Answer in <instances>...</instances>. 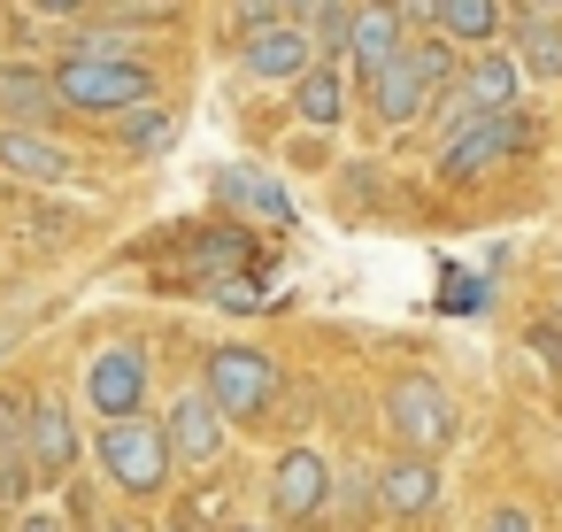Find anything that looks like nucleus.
<instances>
[{"label": "nucleus", "mask_w": 562, "mask_h": 532, "mask_svg": "<svg viewBox=\"0 0 562 532\" xmlns=\"http://www.w3.org/2000/svg\"><path fill=\"white\" fill-rule=\"evenodd\" d=\"M447 86H454V40L447 32H408V47L378 78H362V101H370V117L385 132H408Z\"/></svg>", "instance_id": "nucleus-1"}, {"label": "nucleus", "mask_w": 562, "mask_h": 532, "mask_svg": "<svg viewBox=\"0 0 562 532\" xmlns=\"http://www.w3.org/2000/svg\"><path fill=\"white\" fill-rule=\"evenodd\" d=\"M93 463H101V478H109L124 501H162L170 478H178L170 440H162V424H155L147 409H139V417H101V432H93Z\"/></svg>", "instance_id": "nucleus-2"}, {"label": "nucleus", "mask_w": 562, "mask_h": 532, "mask_svg": "<svg viewBox=\"0 0 562 532\" xmlns=\"http://www.w3.org/2000/svg\"><path fill=\"white\" fill-rule=\"evenodd\" d=\"M55 93L70 117H116L132 101H155L162 78L147 55H63L55 63Z\"/></svg>", "instance_id": "nucleus-3"}, {"label": "nucleus", "mask_w": 562, "mask_h": 532, "mask_svg": "<svg viewBox=\"0 0 562 532\" xmlns=\"http://www.w3.org/2000/svg\"><path fill=\"white\" fill-rule=\"evenodd\" d=\"M454 432H462V409H454V394H447L439 378L408 370V378H393V386H385V440H393V447L447 455V447H454Z\"/></svg>", "instance_id": "nucleus-4"}, {"label": "nucleus", "mask_w": 562, "mask_h": 532, "mask_svg": "<svg viewBox=\"0 0 562 532\" xmlns=\"http://www.w3.org/2000/svg\"><path fill=\"white\" fill-rule=\"evenodd\" d=\"M201 386H209V401L232 417V424H262L270 409H278V355L270 347H247V340H232V347H216L209 355V370H201Z\"/></svg>", "instance_id": "nucleus-5"}, {"label": "nucleus", "mask_w": 562, "mask_h": 532, "mask_svg": "<svg viewBox=\"0 0 562 532\" xmlns=\"http://www.w3.org/2000/svg\"><path fill=\"white\" fill-rule=\"evenodd\" d=\"M516 147H524V117H516V109H477V117H462V124L439 132V170H447L454 186H470V178L501 170Z\"/></svg>", "instance_id": "nucleus-6"}, {"label": "nucleus", "mask_w": 562, "mask_h": 532, "mask_svg": "<svg viewBox=\"0 0 562 532\" xmlns=\"http://www.w3.org/2000/svg\"><path fill=\"white\" fill-rule=\"evenodd\" d=\"M155 424H162V440H170V463H178V470H209V463L224 455V440H232V417L209 401V386H186Z\"/></svg>", "instance_id": "nucleus-7"}, {"label": "nucleus", "mask_w": 562, "mask_h": 532, "mask_svg": "<svg viewBox=\"0 0 562 532\" xmlns=\"http://www.w3.org/2000/svg\"><path fill=\"white\" fill-rule=\"evenodd\" d=\"M147 386H155V363L132 340H116V347H101L86 363V409L93 417H139L147 409Z\"/></svg>", "instance_id": "nucleus-8"}, {"label": "nucleus", "mask_w": 562, "mask_h": 532, "mask_svg": "<svg viewBox=\"0 0 562 532\" xmlns=\"http://www.w3.org/2000/svg\"><path fill=\"white\" fill-rule=\"evenodd\" d=\"M270 517L278 524H308V517H324L331 509V463H324V447H285L278 463H270Z\"/></svg>", "instance_id": "nucleus-9"}, {"label": "nucleus", "mask_w": 562, "mask_h": 532, "mask_svg": "<svg viewBox=\"0 0 562 532\" xmlns=\"http://www.w3.org/2000/svg\"><path fill=\"white\" fill-rule=\"evenodd\" d=\"M439 486H447V470H439V455H416V447H393V455L378 463V478H370V501H378L385 517H401V524H416V517H431V509H439Z\"/></svg>", "instance_id": "nucleus-10"}, {"label": "nucleus", "mask_w": 562, "mask_h": 532, "mask_svg": "<svg viewBox=\"0 0 562 532\" xmlns=\"http://www.w3.org/2000/svg\"><path fill=\"white\" fill-rule=\"evenodd\" d=\"M308 63H316V40H308L301 16H270V24H255V32L239 40V70H247L255 86H293Z\"/></svg>", "instance_id": "nucleus-11"}, {"label": "nucleus", "mask_w": 562, "mask_h": 532, "mask_svg": "<svg viewBox=\"0 0 562 532\" xmlns=\"http://www.w3.org/2000/svg\"><path fill=\"white\" fill-rule=\"evenodd\" d=\"M0 178L9 186H70L78 155L47 124H0Z\"/></svg>", "instance_id": "nucleus-12"}, {"label": "nucleus", "mask_w": 562, "mask_h": 532, "mask_svg": "<svg viewBox=\"0 0 562 532\" xmlns=\"http://www.w3.org/2000/svg\"><path fill=\"white\" fill-rule=\"evenodd\" d=\"M24 440H32L40 486H63V478L78 470V409H70V401H55V394L24 401Z\"/></svg>", "instance_id": "nucleus-13"}, {"label": "nucleus", "mask_w": 562, "mask_h": 532, "mask_svg": "<svg viewBox=\"0 0 562 532\" xmlns=\"http://www.w3.org/2000/svg\"><path fill=\"white\" fill-rule=\"evenodd\" d=\"M216 209H232V217H247V224H270V232L293 224V193H285L270 170H247V163H224V170H216Z\"/></svg>", "instance_id": "nucleus-14"}, {"label": "nucleus", "mask_w": 562, "mask_h": 532, "mask_svg": "<svg viewBox=\"0 0 562 532\" xmlns=\"http://www.w3.org/2000/svg\"><path fill=\"white\" fill-rule=\"evenodd\" d=\"M408 47V24H401V9H393V0H355V32H347V70L355 78H378L393 55Z\"/></svg>", "instance_id": "nucleus-15"}, {"label": "nucleus", "mask_w": 562, "mask_h": 532, "mask_svg": "<svg viewBox=\"0 0 562 532\" xmlns=\"http://www.w3.org/2000/svg\"><path fill=\"white\" fill-rule=\"evenodd\" d=\"M454 93L470 101V109H524V63H516V47H477L462 70H454Z\"/></svg>", "instance_id": "nucleus-16"}, {"label": "nucleus", "mask_w": 562, "mask_h": 532, "mask_svg": "<svg viewBox=\"0 0 562 532\" xmlns=\"http://www.w3.org/2000/svg\"><path fill=\"white\" fill-rule=\"evenodd\" d=\"M63 93H55V70L40 63H0V124H63Z\"/></svg>", "instance_id": "nucleus-17"}, {"label": "nucleus", "mask_w": 562, "mask_h": 532, "mask_svg": "<svg viewBox=\"0 0 562 532\" xmlns=\"http://www.w3.org/2000/svg\"><path fill=\"white\" fill-rule=\"evenodd\" d=\"M32 494H40V470H32V440H24V401L0 394V517H16Z\"/></svg>", "instance_id": "nucleus-18"}, {"label": "nucleus", "mask_w": 562, "mask_h": 532, "mask_svg": "<svg viewBox=\"0 0 562 532\" xmlns=\"http://www.w3.org/2000/svg\"><path fill=\"white\" fill-rule=\"evenodd\" d=\"M347 109H355L347 63H324V55H316V63H308V70L293 78V117H301L308 132H331V124H339Z\"/></svg>", "instance_id": "nucleus-19"}, {"label": "nucleus", "mask_w": 562, "mask_h": 532, "mask_svg": "<svg viewBox=\"0 0 562 532\" xmlns=\"http://www.w3.org/2000/svg\"><path fill=\"white\" fill-rule=\"evenodd\" d=\"M516 63H524V78H539V86H562V9H531V16H524Z\"/></svg>", "instance_id": "nucleus-20"}, {"label": "nucleus", "mask_w": 562, "mask_h": 532, "mask_svg": "<svg viewBox=\"0 0 562 532\" xmlns=\"http://www.w3.org/2000/svg\"><path fill=\"white\" fill-rule=\"evenodd\" d=\"M170 132H178V117L162 109V93H155V101L116 109V140H124L132 155H162V147H170Z\"/></svg>", "instance_id": "nucleus-21"}, {"label": "nucleus", "mask_w": 562, "mask_h": 532, "mask_svg": "<svg viewBox=\"0 0 562 532\" xmlns=\"http://www.w3.org/2000/svg\"><path fill=\"white\" fill-rule=\"evenodd\" d=\"M439 32L454 47H485L501 32V0H439Z\"/></svg>", "instance_id": "nucleus-22"}, {"label": "nucleus", "mask_w": 562, "mask_h": 532, "mask_svg": "<svg viewBox=\"0 0 562 532\" xmlns=\"http://www.w3.org/2000/svg\"><path fill=\"white\" fill-rule=\"evenodd\" d=\"M301 24H308L316 55H324V63H339V55H347V32H355V0H316Z\"/></svg>", "instance_id": "nucleus-23"}, {"label": "nucleus", "mask_w": 562, "mask_h": 532, "mask_svg": "<svg viewBox=\"0 0 562 532\" xmlns=\"http://www.w3.org/2000/svg\"><path fill=\"white\" fill-rule=\"evenodd\" d=\"M477 532H539V517H531L524 501H493V509L477 517Z\"/></svg>", "instance_id": "nucleus-24"}, {"label": "nucleus", "mask_w": 562, "mask_h": 532, "mask_svg": "<svg viewBox=\"0 0 562 532\" xmlns=\"http://www.w3.org/2000/svg\"><path fill=\"white\" fill-rule=\"evenodd\" d=\"M70 55H139V40L132 32H78Z\"/></svg>", "instance_id": "nucleus-25"}, {"label": "nucleus", "mask_w": 562, "mask_h": 532, "mask_svg": "<svg viewBox=\"0 0 562 532\" xmlns=\"http://www.w3.org/2000/svg\"><path fill=\"white\" fill-rule=\"evenodd\" d=\"M24 9H32V16H55V24H86L101 0H24Z\"/></svg>", "instance_id": "nucleus-26"}, {"label": "nucleus", "mask_w": 562, "mask_h": 532, "mask_svg": "<svg viewBox=\"0 0 562 532\" xmlns=\"http://www.w3.org/2000/svg\"><path fill=\"white\" fill-rule=\"evenodd\" d=\"M408 32H439V0H393Z\"/></svg>", "instance_id": "nucleus-27"}, {"label": "nucleus", "mask_w": 562, "mask_h": 532, "mask_svg": "<svg viewBox=\"0 0 562 532\" xmlns=\"http://www.w3.org/2000/svg\"><path fill=\"white\" fill-rule=\"evenodd\" d=\"M216 301H224V309H262L255 278H224V286H216Z\"/></svg>", "instance_id": "nucleus-28"}, {"label": "nucleus", "mask_w": 562, "mask_h": 532, "mask_svg": "<svg viewBox=\"0 0 562 532\" xmlns=\"http://www.w3.org/2000/svg\"><path fill=\"white\" fill-rule=\"evenodd\" d=\"M16 532H70V517H55V509H16Z\"/></svg>", "instance_id": "nucleus-29"}, {"label": "nucleus", "mask_w": 562, "mask_h": 532, "mask_svg": "<svg viewBox=\"0 0 562 532\" xmlns=\"http://www.w3.org/2000/svg\"><path fill=\"white\" fill-rule=\"evenodd\" d=\"M270 16H278L270 0H239V24H247V32H255V24H270Z\"/></svg>", "instance_id": "nucleus-30"}, {"label": "nucleus", "mask_w": 562, "mask_h": 532, "mask_svg": "<svg viewBox=\"0 0 562 532\" xmlns=\"http://www.w3.org/2000/svg\"><path fill=\"white\" fill-rule=\"evenodd\" d=\"M270 9H278V16H308V9H316V0H270Z\"/></svg>", "instance_id": "nucleus-31"}, {"label": "nucleus", "mask_w": 562, "mask_h": 532, "mask_svg": "<svg viewBox=\"0 0 562 532\" xmlns=\"http://www.w3.org/2000/svg\"><path fill=\"white\" fill-rule=\"evenodd\" d=\"M531 9H562V0H524V16H531Z\"/></svg>", "instance_id": "nucleus-32"}, {"label": "nucleus", "mask_w": 562, "mask_h": 532, "mask_svg": "<svg viewBox=\"0 0 562 532\" xmlns=\"http://www.w3.org/2000/svg\"><path fill=\"white\" fill-rule=\"evenodd\" d=\"M232 532H278V524H232Z\"/></svg>", "instance_id": "nucleus-33"}, {"label": "nucleus", "mask_w": 562, "mask_h": 532, "mask_svg": "<svg viewBox=\"0 0 562 532\" xmlns=\"http://www.w3.org/2000/svg\"><path fill=\"white\" fill-rule=\"evenodd\" d=\"M109 532H147V524H109Z\"/></svg>", "instance_id": "nucleus-34"}, {"label": "nucleus", "mask_w": 562, "mask_h": 532, "mask_svg": "<svg viewBox=\"0 0 562 532\" xmlns=\"http://www.w3.org/2000/svg\"><path fill=\"white\" fill-rule=\"evenodd\" d=\"M554 332H562V309H554Z\"/></svg>", "instance_id": "nucleus-35"}]
</instances>
